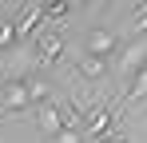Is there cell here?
I'll use <instances>...</instances> for the list:
<instances>
[{
  "mask_svg": "<svg viewBox=\"0 0 147 143\" xmlns=\"http://www.w3.org/2000/svg\"><path fill=\"white\" fill-rule=\"evenodd\" d=\"M16 44V32H12V20H8V16H0V52H4V48H12Z\"/></svg>",
  "mask_w": 147,
  "mask_h": 143,
  "instance_id": "12",
  "label": "cell"
},
{
  "mask_svg": "<svg viewBox=\"0 0 147 143\" xmlns=\"http://www.w3.org/2000/svg\"><path fill=\"white\" fill-rule=\"evenodd\" d=\"M131 24H135V28H147V4L135 8V20H131Z\"/></svg>",
  "mask_w": 147,
  "mask_h": 143,
  "instance_id": "14",
  "label": "cell"
},
{
  "mask_svg": "<svg viewBox=\"0 0 147 143\" xmlns=\"http://www.w3.org/2000/svg\"><path fill=\"white\" fill-rule=\"evenodd\" d=\"M76 68H80V76H84V80H103V72H107V60H96V56H88V52H84Z\"/></svg>",
  "mask_w": 147,
  "mask_h": 143,
  "instance_id": "9",
  "label": "cell"
},
{
  "mask_svg": "<svg viewBox=\"0 0 147 143\" xmlns=\"http://www.w3.org/2000/svg\"><path fill=\"white\" fill-rule=\"evenodd\" d=\"M24 107H32L24 80H8V84L0 88V111H4V115H16V111H24Z\"/></svg>",
  "mask_w": 147,
  "mask_h": 143,
  "instance_id": "3",
  "label": "cell"
},
{
  "mask_svg": "<svg viewBox=\"0 0 147 143\" xmlns=\"http://www.w3.org/2000/svg\"><path fill=\"white\" fill-rule=\"evenodd\" d=\"M127 99H131V103H143L147 99V68L135 72V76L127 80Z\"/></svg>",
  "mask_w": 147,
  "mask_h": 143,
  "instance_id": "10",
  "label": "cell"
},
{
  "mask_svg": "<svg viewBox=\"0 0 147 143\" xmlns=\"http://www.w3.org/2000/svg\"><path fill=\"white\" fill-rule=\"evenodd\" d=\"M115 131V111L107 103H96L80 115V135H92V139H107Z\"/></svg>",
  "mask_w": 147,
  "mask_h": 143,
  "instance_id": "1",
  "label": "cell"
},
{
  "mask_svg": "<svg viewBox=\"0 0 147 143\" xmlns=\"http://www.w3.org/2000/svg\"><path fill=\"white\" fill-rule=\"evenodd\" d=\"M44 8V20H68L72 16V4L68 0H52V4H40Z\"/></svg>",
  "mask_w": 147,
  "mask_h": 143,
  "instance_id": "11",
  "label": "cell"
},
{
  "mask_svg": "<svg viewBox=\"0 0 147 143\" xmlns=\"http://www.w3.org/2000/svg\"><path fill=\"white\" fill-rule=\"evenodd\" d=\"M52 143H84V135H80V127H64L60 135H52Z\"/></svg>",
  "mask_w": 147,
  "mask_h": 143,
  "instance_id": "13",
  "label": "cell"
},
{
  "mask_svg": "<svg viewBox=\"0 0 147 143\" xmlns=\"http://www.w3.org/2000/svg\"><path fill=\"white\" fill-rule=\"evenodd\" d=\"M12 32H16V44L36 40V32H44V8L40 4H20V16L12 20Z\"/></svg>",
  "mask_w": 147,
  "mask_h": 143,
  "instance_id": "2",
  "label": "cell"
},
{
  "mask_svg": "<svg viewBox=\"0 0 147 143\" xmlns=\"http://www.w3.org/2000/svg\"><path fill=\"white\" fill-rule=\"evenodd\" d=\"M36 56H40V64H56L64 56V40L56 32H36Z\"/></svg>",
  "mask_w": 147,
  "mask_h": 143,
  "instance_id": "5",
  "label": "cell"
},
{
  "mask_svg": "<svg viewBox=\"0 0 147 143\" xmlns=\"http://www.w3.org/2000/svg\"><path fill=\"white\" fill-rule=\"evenodd\" d=\"M36 115H40V131H44V135H60V131H64V115H60V103H56V99L40 103Z\"/></svg>",
  "mask_w": 147,
  "mask_h": 143,
  "instance_id": "6",
  "label": "cell"
},
{
  "mask_svg": "<svg viewBox=\"0 0 147 143\" xmlns=\"http://www.w3.org/2000/svg\"><path fill=\"white\" fill-rule=\"evenodd\" d=\"M107 143H127V139H119V135H115V139H107Z\"/></svg>",
  "mask_w": 147,
  "mask_h": 143,
  "instance_id": "15",
  "label": "cell"
},
{
  "mask_svg": "<svg viewBox=\"0 0 147 143\" xmlns=\"http://www.w3.org/2000/svg\"><path fill=\"white\" fill-rule=\"evenodd\" d=\"M115 48H119V36H115L111 28H92V32H88V56H96V60H111Z\"/></svg>",
  "mask_w": 147,
  "mask_h": 143,
  "instance_id": "4",
  "label": "cell"
},
{
  "mask_svg": "<svg viewBox=\"0 0 147 143\" xmlns=\"http://www.w3.org/2000/svg\"><path fill=\"white\" fill-rule=\"evenodd\" d=\"M147 68V40H135V44H127L123 52V72H127V80L135 76V72Z\"/></svg>",
  "mask_w": 147,
  "mask_h": 143,
  "instance_id": "7",
  "label": "cell"
},
{
  "mask_svg": "<svg viewBox=\"0 0 147 143\" xmlns=\"http://www.w3.org/2000/svg\"><path fill=\"white\" fill-rule=\"evenodd\" d=\"M24 88H28V99H32L36 107L52 99V84L44 80V76H28V80H24Z\"/></svg>",
  "mask_w": 147,
  "mask_h": 143,
  "instance_id": "8",
  "label": "cell"
}]
</instances>
